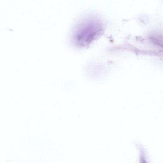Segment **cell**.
Returning <instances> with one entry per match:
<instances>
[{"label": "cell", "instance_id": "6da1fadb", "mask_svg": "<svg viewBox=\"0 0 163 163\" xmlns=\"http://www.w3.org/2000/svg\"><path fill=\"white\" fill-rule=\"evenodd\" d=\"M94 24L84 21L76 28L73 36V40L77 46H86L94 39L97 33Z\"/></svg>", "mask_w": 163, "mask_h": 163}, {"label": "cell", "instance_id": "7a4b0ae2", "mask_svg": "<svg viewBox=\"0 0 163 163\" xmlns=\"http://www.w3.org/2000/svg\"><path fill=\"white\" fill-rule=\"evenodd\" d=\"M141 163H147L145 160L143 158L141 160Z\"/></svg>", "mask_w": 163, "mask_h": 163}]
</instances>
